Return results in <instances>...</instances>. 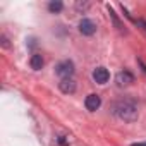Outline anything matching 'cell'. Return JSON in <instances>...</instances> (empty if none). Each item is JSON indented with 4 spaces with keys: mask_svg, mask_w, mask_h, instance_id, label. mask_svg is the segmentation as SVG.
Masks as SVG:
<instances>
[{
    "mask_svg": "<svg viewBox=\"0 0 146 146\" xmlns=\"http://www.w3.org/2000/svg\"><path fill=\"white\" fill-rule=\"evenodd\" d=\"M134 21V24H137L143 31H146V21H143V19H132Z\"/></svg>",
    "mask_w": 146,
    "mask_h": 146,
    "instance_id": "8fae6325",
    "label": "cell"
},
{
    "mask_svg": "<svg viewBox=\"0 0 146 146\" xmlns=\"http://www.w3.org/2000/svg\"><path fill=\"white\" fill-rule=\"evenodd\" d=\"M100 105H102V98H100L98 95H88V96H86V100H84V107H86L90 112L98 110V108H100Z\"/></svg>",
    "mask_w": 146,
    "mask_h": 146,
    "instance_id": "5b68a950",
    "label": "cell"
},
{
    "mask_svg": "<svg viewBox=\"0 0 146 146\" xmlns=\"http://www.w3.org/2000/svg\"><path fill=\"white\" fill-rule=\"evenodd\" d=\"M131 146H146V143H132Z\"/></svg>",
    "mask_w": 146,
    "mask_h": 146,
    "instance_id": "9a60e30c",
    "label": "cell"
},
{
    "mask_svg": "<svg viewBox=\"0 0 146 146\" xmlns=\"http://www.w3.org/2000/svg\"><path fill=\"white\" fill-rule=\"evenodd\" d=\"M58 143H60L62 146H65V144H67V143H65V139H64V136H60V137H58Z\"/></svg>",
    "mask_w": 146,
    "mask_h": 146,
    "instance_id": "4fadbf2b",
    "label": "cell"
},
{
    "mask_svg": "<svg viewBox=\"0 0 146 146\" xmlns=\"http://www.w3.org/2000/svg\"><path fill=\"white\" fill-rule=\"evenodd\" d=\"M134 83V76H132V72L129 70H120L119 74H117V84L119 86H129Z\"/></svg>",
    "mask_w": 146,
    "mask_h": 146,
    "instance_id": "8992f818",
    "label": "cell"
},
{
    "mask_svg": "<svg viewBox=\"0 0 146 146\" xmlns=\"http://www.w3.org/2000/svg\"><path fill=\"white\" fill-rule=\"evenodd\" d=\"M112 113L124 120V122H134L137 120L139 117V110H137V103L134 100H129V98H124V100H119L112 105Z\"/></svg>",
    "mask_w": 146,
    "mask_h": 146,
    "instance_id": "6da1fadb",
    "label": "cell"
},
{
    "mask_svg": "<svg viewBox=\"0 0 146 146\" xmlns=\"http://www.w3.org/2000/svg\"><path fill=\"white\" fill-rule=\"evenodd\" d=\"M43 64H45V60H43V57H41L40 53H35V55H31V58H29V65H31V69H35V70H40V69L43 67Z\"/></svg>",
    "mask_w": 146,
    "mask_h": 146,
    "instance_id": "ba28073f",
    "label": "cell"
},
{
    "mask_svg": "<svg viewBox=\"0 0 146 146\" xmlns=\"http://www.w3.org/2000/svg\"><path fill=\"white\" fill-rule=\"evenodd\" d=\"M93 79H95V83H98V84H105V83L110 79V72H108L105 67H96V69L93 70Z\"/></svg>",
    "mask_w": 146,
    "mask_h": 146,
    "instance_id": "277c9868",
    "label": "cell"
},
{
    "mask_svg": "<svg viewBox=\"0 0 146 146\" xmlns=\"http://www.w3.org/2000/svg\"><path fill=\"white\" fill-rule=\"evenodd\" d=\"M108 12H110V17H112V19H113V24H115V28H117V29H120V31H122V29H124V26H122V23H120V21H119V17H117V14H115V12H113V9H112V7H110V5H108Z\"/></svg>",
    "mask_w": 146,
    "mask_h": 146,
    "instance_id": "30bf717a",
    "label": "cell"
},
{
    "mask_svg": "<svg viewBox=\"0 0 146 146\" xmlns=\"http://www.w3.org/2000/svg\"><path fill=\"white\" fill-rule=\"evenodd\" d=\"M58 88H60L62 93H65V95H72V93L76 91V81L72 79V78H69V79H62V81L58 83Z\"/></svg>",
    "mask_w": 146,
    "mask_h": 146,
    "instance_id": "52a82bcc",
    "label": "cell"
},
{
    "mask_svg": "<svg viewBox=\"0 0 146 146\" xmlns=\"http://www.w3.org/2000/svg\"><path fill=\"white\" fill-rule=\"evenodd\" d=\"M137 62H139V65H141V67H143V70H144V72H146V64H144V62H143V60H137Z\"/></svg>",
    "mask_w": 146,
    "mask_h": 146,
    "instance_id": "5bb4252c",
    "label": "cell"
},
{
    "mask_svg": "<svg viewBox=\"0 0 146 146\" xmlns=\"http://www.w3.org/2000/svg\"><path fill=\"white\" fill-rule=\"evenodd\" d=\"M79 33L84 35V36H91V35L96 33V24L91 19H81V23H79Z\"/></svg>",
    "mask_w": 146,
    "mask_h": 146,
    "instance_id": "3957f363",
    "label": "cell"
},
{
    "mask_svg": "<svg viewBox=\"0 0 146 146\" xmlns=\"http://www.w3.org/2000/svg\"><path fill=\"white\" fill-rule=\"evenodd\" d=\"M76 7H78V9H79V11H86V9H88V7H90V4H78V5H76Z\"/></svg>",
    "mask_w": 146,
    "mask_h": 146,
    "instance_id": "7c38bea8",
    "label": "cell"
},
{
    "mask_svg": "<svg viewBox=\"0 0 146 146\" xmlns=\"http://www.w3.org/2000/svg\"><path fill=\"white\" fill-rule=\"evenodd\" d=\"M55 74L60 76L62 79H69L72 74H74V64L72 60H62L55 65Z\"/></svg>",
    "mask_w": 146,
    "mask_h": 146,
    "instance_id": "7a4b0ae2",
    "label": "cell"
},
{
    "mask_svg": "<svg viewBox=\"0 0 146 146\" xmlns=\"http://www.w3.org/2000/svg\"><path fill=\"white\" fill-rule=\"evenodd\" d=\"M62 9H64V4L58 2V0H55V2H50V4H48V11H50L52 14H58Z\"/></svg>",
    "mask_w": 146,
    "mask_h": 146,
    "instance_id": "9c48e42d",
    "label": "cell"
}]
</instances>
